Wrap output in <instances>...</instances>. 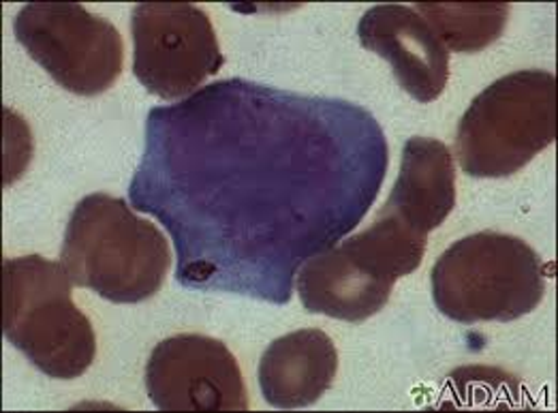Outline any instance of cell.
I'll return each mask as SVG.
<instances>
[{
  "label": "cell",
  "mask_w": 558,
  "mask_h": 413,
  "mask_svg": "<svg viewBox=\"0 0 558 413\" xmlns=\"http://www.w3.org/2000/svg\"><path fill=\"white\" fill-rule=\"evenodd\" d=\"M388 144L364 108L244 80L148 117L133 206L175 240V277L284 304L302 262L373 206Z\"/></svg>",
  "instance_id": "6da1fadb"
},
{
  "label": "cell",
  "mask_w": 558,
  "mask_h": 413,
  "mask_svg": "<svg viewBox=\"0 0 558 413\" xmlns=\"http://www.w3.org/2000/svg\"><path fill=\"white\" fill-rule=\"evenodd\" d=\"M60 264L73 286L116 304H137L161 292L171 251L161 230L126 199L93 193L71 212Z\"/></svg>",
  "instance_id": "7a4b0ae2"
},
{
  "label": "cell",
  "mask_w": 558,
  "mask_h": 413,
  "mask_svg": "<svg viewBox=\"0 0 558 413\" xmlns=\"http://www.w3.org/2000/svg\"><path fill=\"white\" fill-rule=\"evenodd\" d=\"M62 264L41 255L2 264V335L52 379H77L97 357L90 319L71 297Z\"/></svg>",
  "instance_id": "3957f363"
},
{
  "label": "cell",
  "mask_w": 558,
  "mask_h": 413,
  "mask_svg": "<svg viewBox=\"0 0 558 413\" xmlns=\"http://www.w3.org/2000/svg\"><path fill=\"white\" fill-rule=\"evenodd\" d=\"M433 300L451 321H515L546 295V268L522 238L477 232L460 238L437 259Z\"/></svg>",
  "instance_id": "277c9868"
},
{
  "label": "cell",
  "mask_w": 558,
  "mask_h": 413,
  "mask_svg": "<svg viewBox=\"0 0 558 413\" xmlns=\"http://www.w3.org/2000/svg\"><path fill=\"white\" fill-rule=\"evenodd\" d=\"M557 139V77L524 69L484 88L458 122L456 157L464 174H518Z\"/></svg>",
  "instance_id": "5b68a950"
},
{
  "label": "cell",
  "mask_w": 558,
  "mask_h": 413,
  "mask_svg": "<svg viewBox=\"0 0 558 413\" xmlns=\"http://www.w3.org/2000/svg\"><path fill=\"white\" fill-rule=\"evenodd\" d=\"M13 33L28 57L73 95H101L122 73L118 28L80 2H31L17 11Z\"/></svg>",
  "instance_id": "8992f818"
},
{
  "label": "cell",
  "mask_w": 558,
  "mask_h": 413,
  "mask_svg": "<svg viewBox=\"0 0 558 413\" xmlns=\"http://www.w3.org/2000/svg\"><path fill=\"white\" fill-rule=\"evenodd\" d=\"M133 73L155 97L178 101L225 64L210 15L189 2H144L131 13Z\"/></svg>",
  "instance_id": "52a82bcc"
},
{
  "label": "cell",
  "mask_w": 558,
  "mask_h": 413,
  "mask_svg": "<svg viewBox=\"0 0 558 413\" xmlns=\"http://www.w3.org/2000/svg\"><path fill=\"white\" fill-rule=\"evenodd\" d=\"M146 392L163 412H246L248 390L235 355L206 335L161 341L146 364Z\"/></svg>",
  "instance_id": "ba28073f"
},
{
  "label": "cell",
  "mask_w": 558,
  "mask_h": 413,
  "mask_svg": "<svg viewBox=\"0 0 558 413\" xmlns=\"http://www.w3.org/2000/svg\"><path fill=\"white\" fill-rule=\"evenodd\" d=\"M357 37L362 48L390 62L396 82L415 101L433 104L444 95L449 52L413 7H371L360 20Z\"/></svg>",
  "instance_id": "9c48e42d"
},
{
  "label": "cell",
  "mask_w": 558,
  "mask_h": 413,
  "mask_svg": "<svg viewBox=\"0 0 558 413\" xmlns=\"http://www.w3.org/2000/svg\"><path fill=\"white\" fill-rule=\"evenodd\" d=\"M335 341L315 328L277 339L259 362V388L275 410H302L317 403L335 384Z\"/></svg>",
  "instance_id": "30bf717a"
},
{
  "label": "cell",
  "mask_w": 558,
  "mask_h": 413,
  "mask_svg": "<svg viewBox=\"0 0 558 413\" xmlns=\"http://www.w3.org/2000/svg\"><path fill=\"white\" fill-rule=\"evenodd\" d=\"M456 206V168L441 139L411 137L404 144L400 174L381 212L428 236L446 223Z\"/></svg>",
  "instance_id": "8fae6325"
},
{
  "label": "cell",
  "mask_w": 558,
  "mask_h": 413,
  "mask_svg": "<svg viewBox=\"0 0 558 413\" xmlns=\"http://www.w3.org/2000/svg\"><path fill=\"white\" fill-rule=\"evenodd\" d=\"M391 290L371 277L342 244L313 255L298 272V295L306 311L351 324L384 311Z\"/></svg>",
  "instance_id": "7c38bea8"
},
{
  "label": "cell",
  "mask_w": 558,
  "mask_h": 413,
  "mask_svg": "<svg viewBox=\"0 0 558 413\" xmlns=\"http://www.w3.org/2000/svg\"><path fill=\"white\" fill-rule=\"evenodd\" d=\"M413 9L430 24L447 50L469 54L495 44L509 17V4L486 2H422Z\"/></svg>",
  "instance_id": "4fadbf2b"
}]
</instances>
